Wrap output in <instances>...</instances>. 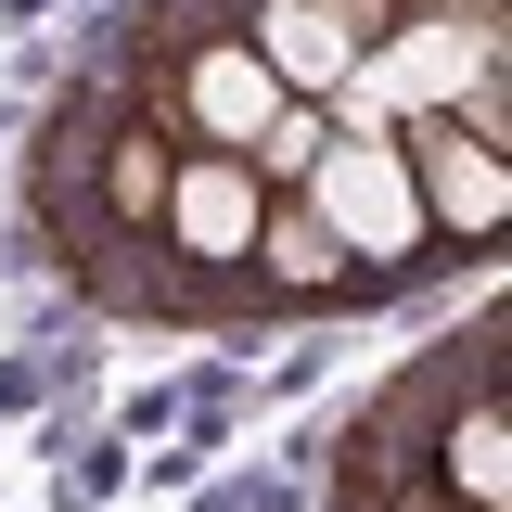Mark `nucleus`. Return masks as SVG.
Here are the masks:
<instances>
[{
    "label": "nucleus",
    "mask_w": 512,
    "mask_h": 512,
    "mask_svg": "<svg viewBox=\"0 0 512 512\" xmlns=\"http://www.w3.org/2000/svg\"><path fill=\"white\" fill-rule=\"evenodd\" d=\"M320 512H512V320H500V295L346 410Z\"/></svg>",
    "instance_id": "obj_1"
},
{
    "label": "nucleus",
    "mask_w": 512,
    "mask_h": 512,
    "mask_svg": "<svg viewBox=\"0 0 512 512\" xmlns=\"http://www.w3.org/2000/svg\"><path fill=\"white\" fill-rule=\"evenodd\" d=\"M167 167H180V128L141 103V77L116 52H90L52 90V116L26 128V244L64 295L128 320L154 218H167Z\"/></svg>",
    "instance_id": "obj_2"
},
{
    "label": "nucleus",
    "mask_w": 512,
    "mask_h": 512,
    "mask_svg": "<svg viewBox=\"0 0 512 512\" xmlns=\"http://www.w3.org/2000/svg\"><path fill=\"white\" fill-rule=\"evenodd\" d=\"M256 218H269V180H256L244 154L180 141L128 320H154V333H256Z\"/></svg>",
    "instance_id": "obj_3"
},
{
    "label": "nucleus",
    "mask_w": 512,
    "mask_h": 512,
    "mask_svg": "<svg viewBox=\"0 0 512 512\" xmlns=\"http://www.w3.org/2000/svg\"><path fill=\"white\" fill-rule=\"evenodd\" d=\"M295 192H308L320 231L384 282V308L423 295V282L448 269L436 231H423V192H410V154H397V128H384V116H333V141L308 154V180H295Z\"/></svg>",
    "instance_id": "obj_4"
},
{
    "label": "nucleus",
    "mask_w": 512,
    "mask_h": 512,
    "mask_svg": "<svg viewBox=\"0 0 512 512\" xmlns=\"http://www.w3.org/2000/svg\"><path fill=\"white\" fill-rule=\"evenodd\" d=\"M397 154H410V192H423L436 256H500L512 244V141H474L436 103V116H397Z\"/></svg>",
    "instance_id": "obj_5"
},
{
    "label": "nucleus",
    "mask_w": 512,
    "mask_h": 512,
    "mask_svg": "<svg viewBox=\"0 0 512 512\" xmlns=\"http://www.w3.org/2000/svg\"><path fill=\"white\" fill-rule=\"evenodd\" d=\"M359 308H384V282L308 218V192H269V218H256V320H359Z\"/></svg>",
    "instance_id": "obj_6"
},
{
    "label": "nucleus",
    "mask_w": 512,
    "mask_h": 512,
    "mask_svg": "<svg viewBox=\"0 0 512 512\" xmlns=\"http://www.w3.org/2000/svg\"><path fill=\"white\" fill-rule=\"evenodd\" d=\"M320 141H333V103H282V116L256 128V154H244V167H256L269 192H295V180H308V154H320Z\"/></svg>",
    "instance_id": "obj_7"
},
{
    "label": "nucleus",
    "mask_w": 512,
    "mask_h": 512,
    "mask_svg": "<svg viewBox=\"0 0 512 512\" xmlns=\"http://www.w3.org/2000/svg\"><path fill=\"white\" fill-rule=\"evenodd\" d=\"M423 13H500V0H423Z\"/></svg>",
    "instance_id": "obj_8"
}]
</instances>
